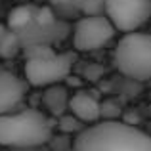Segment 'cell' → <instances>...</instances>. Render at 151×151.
Masks as SVG:
<instances>
[{
    "label": "cell",
    "mask_w": 151,
    "mask_h": 151,
    "mask_svg": "<svg viewBox=\"0 0 151 151\" xmlns=\"http://www.w3.org/2000/svg\"><path fill=\"white\" fill-rule=\"evenodd\" d=\"M119 115H121V107L115 101H100V117H103L105 121H117Z\"/></svg>",
    "instance_id": "cell-14"
},
{
    "label": "cell",
    "mask_w": 151,
    "mask_h": 151,
    "mask_svg": "<svg viewBox=\"0 0 151 151\" xmlns=\"http://www.w3.org/2000/svg\"><path fill=\"white\" fill-rule=\"evenodd\" d=\"M149 19H151V10H149Z\"/></svg>",
    "instance_id": "cell-17"
},
{
    "label": "cell",
    "mask_w": 151,
    "mask_h": 151,
    "mask_svg": "<svg viewBox=\"0 0 151 151\" xmlns=\"http://www.w3.org/2000/svg\"><path fill=\"white\" fill-rule=\"evenodd\" d=\"M117 29L103 14L84 15L73 29V46L78 52H94L105 46L115 37Z\"/></svg>",
    "instance_id": "cell-6"
},
{
    "label": "cell",
    "mask_w": 151,
    "mask_h": 151,
    "mask_svg": "<svg viewBox=\"0 0 151 151\" xmlns=\"http://www.w3.org/2000/svg\"><path fill=\"white\" fill-rule=\"evenodd\" d=\"M67 27L59 21H54L50 25H38V23H29L25 29L15 31L21 42V48L25 46H33V44H48L52 46V42L59 40L65 37Z\"/></svg>",
    "instance_id": "cell-7"
},
{
    "label": "cell",
    "mask_w": 151,
    "mask_h": 151,
    "mask_svg": "<svg viewBox=\"0 0 151 151\" xmlns=\"http://www.w3.org/2000/svg\"><path fill=\"white\" fill-rule=\"evenodd\" d=\"M67 111L73 117H77L82 124H94V122H98L101 119L100 117V100L94 94L84 92V90L69 96Z\"/></svg>",
    "instance_id": "cell-9"
},
{
    "label": "cell",
    "mask_w": 151,
    "mask_h": 151,
    "mask_svg": "<svg viewBox=\"0 0 151 151\" xmlns=\"http://www.w3.org/2000/svg\"><path fill=\"white\" fill-rule=\"evenodd\" d=\"M42 2H50V4H54V6L69 8V10H81L84 0H42Z\"/></svg>",
    "instance_id": "cell-15"
},
{
    "label": "cell",
    "mask_w": 151,
    "mask_h": 151,
    "mask_svg": "<svg viewBox=\"0 0 151 151\" xmlns=\"http://www.w3.org/2000/svg\"><path fill=\"white\" fill-rule=\"evenodd\" d=\"M151 0H103L105 17L122 33L138 31L149 19Z\"/></svg>",
    "instance_id": "cell-5"
},
{
    "label": "cell",
    "mask_w": 151,
    "mask_h": 151,
    "mask_svg": "<svg viewBox=\"0 0 151 151\" xmlns=\"http://www.w3.org/2000/svg\"><path fill=\"white\" fill-rule=\"evenodd\" d=\"M25 96V82L17 75L0 69V115L12 113Z\"/></svg>",
    "instance_id": "cell-8"
},
{
    "label": "cell",
    "mask_w": 151,
    "mask_h": 151,
    "mask_svg": "<svg viewBox=\"0 0 151 151\" xmlns=\"http://www.w3.org/2000/svg\"><path fill=\"white\" fill-rule=\"evenodd\" d=\"M113 63L124 77L132 81L151 78V35L126 33L113 52Z\"/></svg>",
    "instance_id": "cell-3"
},
{
    "label": "cell",
    "mask_w": 151,
    "mask_h": 151,
    "mask_svg": "<svg viewBox=\"0 0 151 151\" xmlns=\"http://www.w3.org/2000/svg\"><path fill=\"white\" fill-rule=\"evenodd\" d=\"M19 50H21V42H19L17 33L8 29L6 33L0 37V58H4V59L14 58V55L19 54Z\"/></svg>",
    "instance_id": "cell-12"
},
{
    "label": "cell",
    "mask_w": 151,
    "mask_h": 151,
    "mask_svg": "<svg viewBox=\"0 0 151 151\" xmlns=\"http://www.w3.org/2000/svg\"><path fill=\"white\" fill-rule=\"evenodd\" d=\"M6 31H8V27H4V25H0V37H2V35H4V33H6Z\"/></svg>",
    "instance_id": "cell-16"
},
{
    "label": "cell",
    "mask_w": 151,
    "mask_h": 151,
    "mask_svg": "<svg viewBox=\"0 0 151 151\" xmlns=\"http://www.w3.org/2000/svg\"><path fill=\"white\" fill-rule=\"evenodd\" d=\"M73 69V54H54L46 58L27 59L25 78L31 86H52L63 82Z\"/></svg>",
    "instance_id": "cell-4"
},
{
    "label": "cell",
    "mask_w": 151,
    "mask_h": 151,
    "mask_svg": "<svg viewBox=\"0 0 151 151\" xmlns=\"http://www.w3.org/2000/svg\"><path fill=\"white\" fill-rule=\"evenodd\" d=\"M52 138V121L42 111L23 109L0 115V145L35 147Z\"/></svg>",
    "instance_id": "cell-2"
},
{
    "label": "cell",
    "mask_w": 151,
    "mask_h": 151,
    "mask_svg": "<svg viewBox=\"0 0 151 151\" xmlns=\"http://www.w3.org/2000/svg\"><path fill=\"white\" fill-rule=\"evenodd\" d=\"M73 151H151V136L128 122H94L78 132Z\"/></svg>",
    "instance_id": "cell-1"
},
{
    "label": "cell",
    "mask_w": 151,
    "mask_h": 151,
    "mask_svg": "<svg viewBox=\"0 0 151 151\" xmlns=\"http://www.w3.org/2000/svg\"><path fill=\"white\" fill-rule=\"evenodd\" d=\"M33 8L35 6H17L8 15V29L21 31L33 21Z\"/></svg>",
    "instance_id": "cell-11"
},
{
    "label": "cell",
    "mask_w": 151,
    "mask_h": 151,
    "mask_svg": "<svg viewBox=\"0 0 151 151\" xmlns=\"http://www.w3.org/2000/svg\"><path fill=\"white\" fill-rule=\"evenodd\" d=\"M44 107L48 109L52 117H61L63 113H67V105H69V92L65 86L61 84H52L46 86V92L42 96Z\"/></svg>",
    "instance_id": "cell-10"
},
{
    "label": "cell",
    "mask_w": 151,
    "mask_h": 151,
    "mask_svg": "<svg viewBox=\"0 0 151 151\" xmlns=\"http://www.w3.org/2000/svg\"><path fill=\"white\" fill-rule=\"evenodd\" d=\"M58 128L65 134H73V132H81L84 128V124L71 113H63L61 117H58Z\"/></svg>",
    "instance_id": "cell-13"
}]
</instances>
